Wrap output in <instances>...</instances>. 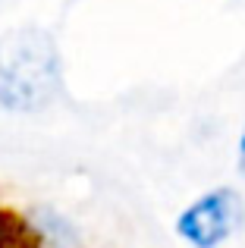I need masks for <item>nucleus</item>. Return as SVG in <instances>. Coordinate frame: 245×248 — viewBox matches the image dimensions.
Wrapping results in <instances>:
<instances>
[{
	"mask_svg": "<svg viewBox=\"0 0 245 248\" xmlns=\"http://www.w3.org/2000/svg\"><path fill=\"white\" fill-rule=\"evenodd\" d=\"M57 82V57L47 41L25 35L0 47V104L16 110L41 107Z\"/></svg>",
	"mask_w": 245,
	"mask_h": 248,
	"instance_id": "f257e3e1",
	"label": "nucleus"
},
{
	"mask_svg": "<svg viewBox=\"0 0 245 248\" xmlns=\"http://www.w3.org/2000/svg\"><path fill=\"white\" fill-rule=\"evenodd\" d=\"M245 223V201L236 188H214L192 201L176 220V232L192 248H217Z\"/></svg>",
	"mask_w": 245,
	"mask_h": 248,
	"instance_id": "f03ea898",
	"label": "nucleus"
},
{
	"mask_svg": "<svg viewBox=\"0 0 245 248\" xmlns=\"http://www.w3.org/2000/svg\"><path fill=\"white\" fill-rule=\"evenodd\" d=\"M239 170L245 173V132H242V139H239Z\"/></svg>",
	"mask_w": 245,
	"mask_h": 248,
	"instance_id": "7ed1b4c3",
	"label": "nucleus"
}]
</instances>
